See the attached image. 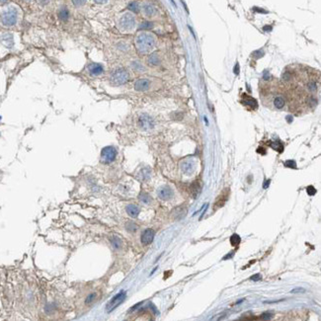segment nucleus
I'll use <instances>...</instances> for the list:
<instances>
[{
    "mask_svg": "<svg viewBox=\"0 0 321 321\" xmlns=\"http://www.w3.org/2000/svg\"><path fill=\"white\" fill-rule=\"evenodd\" d=\"M135 47L138 52L148 53L155 47V39L151 34L140 33L135 39Z\"/></svg>",
    "mask_w": 321,
    "mask_h": 321,
    "instance_id": "obj_1",
    "label": "nucleus"
},
{
    "mask_svg": "<svg viewBox=\"0 0 321 321\" xmlns=\"http://www.w3.org/2000/svg\"><path fill=\"white\" fill-rule=\"evenodd\" d=\"M130 74L125 68H118L112 73L111 75V83L115 86H120L127 83L129 81Z\"/></svg>",
    "mask_w": 321,
    "mask_h": 321,
    "instance_id": "obj_2",
    "label": "nucleus"
},
{
    "mask_svg": "<svg viewBox=\"0 0 321 321\" xmlns=\"http://www.w3.org/2000/svg\"><path fill=\"white\" fill-rule=\"evenodd\" d=\"M119 26L123 31H131L135 26V18L131 13H125L120 18Z\"/></svg>",
    "mask_w": 321,
    "mask_h": 321,
    "instance_id": "obj_3",
    "label": "nucleus"
},
{
    "mask_svg": "<svg viewBox=\"0 0 321 321\" xmlns=\"http://www.w3.org/2000/svg\"><path fill=\"white\" fill-rule=\"evenodd\" d=\"M137 123H138V127L142 130H150L155 126L154 120L147 114H141L140 116V118H138Z\"/></svg>",
    "mask_w": 321,
    "mask_h": 321,
    "instance_id": "obj_4",
    "label": "nucleus"
},
{
    "mask_svg": "<svg viewBox=\"0 0 321 321\" xmlns=\"http://www.w3.org/2000/svg\"><path fill=\"white\" fill-rule=\"evenodd\" d=\"M117 156V150L113 146H106L101 151V158L104 163H111L116 159Z\"/></svg>",
    "mask_w": 321,
    "mask_h": 321,
    "instance_id": "obj_5",
    "label": "nucleus"
},
{
    "mask_svg": "<svg viewBox=\"0 0 321 321\" xmlns=\"http://www.w3.org/2000/svg\"><path fill=\"white\" fill-rule=\"evenodd\" d=\"M1 21L5 26H13L17 22V12L14 9H9L5 11L1 16Z\"/></svg>",
    "mask_w": 321,
    "mask_h": 321,
    "instance_id": "obj_6",
    "label": "nucleus"
},
{
    "mask_svg": "<svg viewBox=\"0 0 321 321\" xmlns=\"http://www.w3.org/2000/svg\"><path fill=\"white\" fill-rule=\"evenodd\" d=\"M126 296H127L126 292H123V291L121 292H119L118 295H116L113 299L109 301V303L107 304V306H106L107 307V311L111 312L112 310H114L116 307H118L121 303H123V301L125 300V299H126Z\"/></svg>",
    "mask_w": 321,
    "mask_h": 321,
    "instance_id": "obj_7",
    "label": "nucleus"
},
{
    "mask_svg": "<svg viewBox=\"0 0 321 321\" xmlns=\"http://www.w3.org/2000/svg\"><path fill=\"white\" fill-rule=\"evenodd\" d=\"M157 195L158 197L163 200V201H168L170 199H172V197L174 195L173 190L169 186H162L158 189L157 191Z\"/></svg>",
    "mask_w": 321,
    "mask_h": 321,
    "instance_id": "obj_8",
    "label": "nucleus"
},
{
    "mask_svg": "<svg viewBox=\"0 0 321 321\" xmlns=\"http://www.w3.org/2000/svg\"><path fill=\"white\" fill-rule=\"evenodd\" d=\"M154 235H155V232H154L153 229H145L144 232L141 233V237H140V241L142 243V245H148L150 244L153 239H154Z\"/></svg>",
    "mask_w": 321,
    "mask_h": 321,
    "instance_id": "obj_9",
    "label": "nucleus"
},
{
    "mask_svg": "<svg viewBox=\"0 0 321 321\" xmlns=\"http://www.w3.org/2000/svg\"><path fill=\"white\" fill-rule=\"evenodd\" d=\"M149 87H150V80L145 79V78L138 79L135 81V83H134V89L137 91H140V92H144V91L148 90Z\"/></svg>",
    "mask_w": 321,
    "mask_h": 321,
    "instance_id": "obj_10",
    "label": "nucleus"
},
{
    "mask_svg": "<svg viewBox=\"0 0 321 321\" xmlns=\"http://www.w3.org/2000/svg\"><path fill=\"white\" fill-rule=\"evenodd\" d=\"M228 197H229V189H225V190L223 191L222 194L219 195L218 197V199H216V201H215V210H216V208H221V207L224 206V204L226 203Z\"/></svg>",
    "mask_w": 321,
    "mask_h": 321,
    "instance_id": "obj_11",
    "label": "nucleus"
},
{
    "mask_svg": "<svg viewBox=\"0 0 321 321\" xmlns=\"http://www.w3.org/2000/svg\"><path fill=\"white\" fill-rule=\"evenodd\" d=\"M181 169L185 174L190 175L195 171V163L193 160H185L181 163Z\"/></svg>",
    "mask_w": 321,
    "mask_h": 321,
    "instance_id": "obj_12",
    "label": "nucleus"
},
{
    "mask_svg": "<svg viewBox=\"0 0 321 321\" xmlns=\"http://www.w3.org/2000/svg\"><path fill=\"white\" fill-rule=\"evenodd\" d=\"M103 70H104L103 66L99 63H90L88 65V71L93 76L100 75L103 72Z\"/></svg>",
    "mask_w": 321,
    "mask_h": 321,
    "instance_id": "obj_13",
    "label": "nucleus"
},
{
    "mask_svg": "<svg viewBox=\"0 0 321 321\" xmlns=\"http://www.w3.org/2000/svg\"><path fill=\"white\" fill-rule=\"evenodd\" d=\"M142 11H144V13L146 17H153L156 14L157 9L155 8V6L150 4V3H145L142 6Z\"/></svg>",
    "mask_w": 321,
    "mask_h": 321,
    "instance_id": "obj_14",
    "label": "nucleus"
},
{
    "mask_svg": "<svg viewBox=\"0 0 321 321\" xmlns=\"http://www.w3.org/2000/svg\"><path fill=\"white\" fill-rule=\"evenodd\" d=\"M126 211L127 212V215L131 216V218H137L138 214H140V210L137 204H129V206H127Z\"/></svg>",
    "mask_w": 321,
    "mask_h": 321,
    "instance_id": "obj_15",
    "label": "nucleus"
},
{
    "mask_svg": "<svg viewBox=\"0 0 321 321\" xmlns=\"http://www.w3.org/2000/svg\"><path fill=\"white\" fill-rule=\"evenodd\" d=\"M147 63L149 65H152V66H156L160 63V57L158 56L157 53H151L148 59H147Z\"/></svg>",
    "mask_w": 321,
    "mask_h": 321,
    "instance_id": "obj_16",
    "label": "nucleus"
},
{
    "mask_svg": "<svg viewBox=\"0 0 321 321\" xmlns=\"http://www.w3.org/2000/svg\"><path fill=\"white\" fill-rule=\"evenodd\" d=\"M243 103H244L246 106H249L250 108H252V109H256L257 106H258L256 100H255L254 98H252V97H249V96H245Z\"/></svg>",
    "mask_w": 321,
    "mask_h": 321,
    "instance_id": "obj_17",
    "label": "nucleus"
},
{
    "mask_svg": "<svg viewBox=\"0 0 321 321\" xmlns=\"http://www.w3.org/2000/svg\"><path fill=\"white\" fill-rule=\"evenodd\" d=\"M200 189H201V186H200L199 181H195L194 183L191 185V193H192V196L194 199L197 198V196H198V194L200 193Z\"/></svg>",
    "mask_w": 321,
    "mask_h": 321,
    "instance_id": "obj_18",
    "label": "nucleus"
},
{
    "mask_svg": "<svg viewBox=\"0 0 321 321\" xmlns=\"http://www.w3.org/2000/svg\"><path fill=\"white\" fill-rule=\"evenodd\" d=\"M140 178L141 180H144V181L148 180L150 178V169L147 168V167L142 168L140 170Z\"/></svg>",
    "mask_w": 321,
    "mask_h": 321,
    "instance_id": "obj_19",
    "label": "nucleus"
},
{
    "mask_svg": "<svg viewBox=\"0 0 321 321\" xmlns=\"http://www.w3.org/2000/svg\"><path fill=\"white\" fill-rule=\"evenodd\" d=\"M138 199H140V202H142L145 204H150V202H151V198H150V196L148 194H146V193H141L140 197H138Z\"/></svg>",
    "mask_w": 321,
    "mask_h": 321,
    "instance_id": "obj_20",
    "label": "nucleus"
},
{
    "mask_svg": "<svg viewBox=\"0 0 321 321\" xmlns=\"http://www.w3.org/2000/svg\"><path fill=\"white\" fill-rule=\"evenodd\" d=\"M274 105L277 109H282L285 106V100L283 97H277L274 100Z\"/></svg>",
    "mask_w": 321,
    "mask_h": 321,
    "instance_id": "obj_21",
    "label": "nucleus"
},
{
    "mask_svg": "<svg viewBox=\"0 0 321 321\" xmlns=\"http://www.w3.org/2000/svg\"><path fill=\"white\" fill-rule=\"evenodd\" d=\"M270 145H271V147L274 148L275 150H277V151L283 152V150H284V145H283V144H282V142H280V141L271 142Z\"/></svg>",
    "mask_w": 321,
    "mask_h": 321,
    "instance_id": "obj_22",
    "label": "nucleus"
},
{
    "mask_svg": "<svg viewBox=\"0 0 321 321\" xmlns=\"http://www.w3.org/2000/svg\"><path fill=\"white\" fill-rule=\"evenodd\" d=\"M240 241H241V238L238 234H233L230 237V244L232 246H238L240 244Z\"/></svg>",
    "mask_w": 321,
    "mask_h": 321,
    "instance_id": "obj_23",
    "label": "nucleus"
},
{
    "mask_svg": "<svg viewBox=\"0 0 321 321\" xmlns=\"http://www.w3.org/2000/svg\"><path fill=\"white\" fill-rule=\"evenodd\" d=\"M59 17L60 20H63V21H66L67 19L69 18V12H68V10H67V9H65V8H63V9H61V10L59 11Z\"/></svg>",
    "mask_w": 321,
    "mask_h": 321,
    "instance_id": "obj_24",
    "label": "nucleus"
},
{
    "mask_svg": "<svg viewBox=\"0 0 321 321\" xmlns=\"http://www.w3.org/2000/svg\"><path fill=\"white\" fill-rule=\"evenodd\" d=\"M111 243H112V245H113L116 249L121 248V246H122V241H121V239H120L119 237H117V236H114L113 238L111 239Z\"/></svg>",
    "mask_w": 321,
    "mask_h": 321,
    "instance_id": "obj_25",
    "label": "nucleus"
},
{
    "mask_svg": "<svg viewBox=\"0 0 321 321\" xmlns=\"http://www.w3.org/2000/svg\"><path fill=\"white\" fill-rule=\"evenodd\" d=\"M127 8L134 13H137L138 11H140V5L137 4V2H131L129 4V6H127Z\"/></svg>",
    "mask_w": 321,
    "mask_h": 321,
    "instance_id": "obj_26",
    "label": "nucleus"
},
{
    "mask_svg": "<svg viewBox=\"0 0 321 321\" xmlns=\"http://www.w3.org/2000/svg\"><path fill=\"white\" fill-rule=\"evenodd\" d=\"M131 66H133L134 70H137V71H144L145 70L144 65L138 63V61H133V64H131Z\"/></svg>",
    "mask_w": 321,
    "mask_h": 321,
    "instance_id": "obj_27",
    "label": "nucleus"
},
{
    "mask_svg": "<svg viewBox=\"0 0 321 321\" xmlns=\"http://www.w3.org/2000/svg\"><path fill=\"white\" fill-rule=\"evenodd\" d=\"M153 27V24L151 22H148V21H145L144 23H141L140 26V30H149L151 29Z\"/></svg>",
    "mask_w": 321,
    "mask_h": 321,
    "instance_id": "obj_28",
    "label": "nucleus"
},
{
    "mask_svg": "<svg viewBox=\"0 0 321 321\" xmlns=\"http://www.w3.org/2000/svg\"><path fill=\"white\" fill-rule=\"evenodd\" d=\"M126 227H127V229L130 231V232H134V231L137 230V226L135 225L133 222H131V221H130V222H127V225H126Z\"/></svg>",
    "mask_w": 321,
    "mask_h": 321,
    "instance_id": "obj_29",
    "label": "nucleus"
},
{
    "mask_svg": "<svg viewBox=\"0 0 321 321\" xmlns=\"http://www.w3.org/2000/svg\"><path fill=\"white\" fill-rule=\"evenodd\" d=\"M95 299H96V293H95V292H92V293H90V295H89V296L86 297L85 303H86V304H90V303H92V302H93V301L95 300Z\"/></svg>",
    "mask_w": 321,
    "mask_h": 321,
    "instance_id": "obj_30",
    "label": "nucleus"
},
{
    "mask_svg": "<svg viewBox=\"0 0 321 321\" xmlns=\"http://www.w3.org/2000/svg\"><path fill=\"white\" fill-rule=\"evenodd\" d=\"M284 165L288 168H293V169L296 168V163L295 160H287L284 163Z\"/></svg>",
    "mask_w": 321,
    "mask_h": 321,
    "instance_id": "obj_31",
    "label": "nucleus"
},
{
    "mask_svg": "<svg viewBox=\"0 0 321 321\" xmlns=\"http://www.w3.org/2000/svg\"><path fill=\"white\" fill-rule=\"evenodd\" d=\"M306 191H307V194L309 196H314L316 194V189L313 186H308L307 189H306Z\"/></svg>",
    "mask_w": 321,
    "mask_h": 321,
    "instance_id": "obj_32",
    "label": "nucleus"
},
{
    "mask_svg": "<svg viewBox=\"0 0 321 321\" xmlns=\"http://www.w3.org/2000/svg\"><path fill=\"white\" fill-rule=\"evenodd\" d=\"M85 2H86V0H72L73 5H74V6H77V7L84 5V4H85Z\"/></svg>",
    "mask_w": 321,
    "mask_h": 321,
    "instance_id": "obj_33",
    "label": "nucleus"
},
{
    "mask_svg": "<svg viewBox=\"0 0 321 321\" xmlns=\"http://www.w3.org/2000/svg\"><path fill=\"white\" fill-rule=\"evenodd\" d=\"M253 56L256 57V59H260L261 56H264V52H263L262 49H259V51H256L253 52Z\"/></svg>",
    "mask_w": 321,
    "mask_h": 321,
    "instance_id": "obj_34",
    "label": "nucleus"
},
{
    "mask_svg": "<svg viewBox=\"0 0 321 321\" xmlns=\"http://www.w3.org/2000/svg\"><path fill=\"white\" fill-rule=\"evenodd\" d=\"M308 89H309V90H310L311 92L316 91V90H317V85H316V83H315V82L309 83V84H308Z\"/></svg>",
    "mask_w": 321,
    "mask_h": 321,
    "instance_id": "obj_35",
    "label": "nucleus"
},
{
    "mask_svg": "<svg viewBox=\"0 0 321 321\" xmlns=\"http://www.w3.org/2000/svg\"><path fill=\"white\" fill-rule=\"evenodd\" d=\"M261 279H262L261 274H256V275H254V276L251 277V280L254 281V282H258V281H260Z\"/></svg>",
    "mask_w": 321,
    "mask_h": 321,
    "instance_id": "obj_36",
    "label": "nucleus"
},
{
    "mask_svg": "<svg viewBox=\"0 0 321 321\" xmlns=\"http://www.w3.org/2000/svg\"><path fill=\"white\" fill-rule=\"evenodd\" d=\"M271 317H272V313H271V312H264V313L262 314L261 318H262V319H270Z\"/></svg>",
    "mask_w": 321,
    "mask_h": 321,
    "instance_id": "obj_37",
    "label": "nucleus"
},
{
    "mask_svg": "<svg viewBox=\"0 0 321 321\" xmlns=\"http://www.w3.org/2000/svg\"><path fill=\"white\" fill-rule=\"evenodd\" d=\"M305 289H302V288H296V289H293L292 291L291 292L292 293H299V292H304Z\"/></svg>",
    "mask_w": 321,
    "mask_h": 321,
    "instance_id": "obj_38",
    "label": "nucleus"
},
{
    "mask_svg": "<svg viewBox=\"0 0 321 321\" xmlns=\"http://www.w3.org/2000/svg\"><path fill=\"white\" fill-rule=\"evenodd\" d=\"M254 11H257V12H260V13H264V14H266V13H268V12H267V11H265L264 9H260V8H257V7H255V8L253 9Z\"/></svg>",
    "mask_w": 321,
    "mask_h": 321,
    "instance_id": "obj_39",
    "label": "nucleus"
},
{
    "mask_svg": "<svg viewBox=\"0 0 321 321\" xmlns=\"http://www.w3.org/2000/svg\"><path fill=\"white\" fill-rule=\"evenodd\" d=\"M289 75H291V74H289V72H286L285 74H284V76H283V79H284V80H289V79H291V76H289Z\"/></svg>",
    "mask_w": 321,
    "mask_h": 321,
    "instance_id": "obj_40",
    "label": "nucleus"
},
{
    "mask_svg": "<svg viewBox=\"0 0 321 321\" xmlns=\"http://www.w3.org/2000/svg\"><path fill=\"white\" fill-rule=\"evenodd\" d=\"M234 73H235V74H239V64L237 63L236 65H235V67H234Z\"/></svg>",
    "mask_w": 321,
    "mask_h": 321,
    "instance_id": "obj_41",
    "label": "nucleus"
},
{
    "mask_svg": "<svg viewBox=\"0 0 321 321\" xmlns=\"http://www.w3.org/2000/svg\"><path fill=\"white\" fill-rule=\"evenodd\" d=\"M94 1L96 3H98V4H104V3L108 2V0H94Z\"/></svg>",
    "mask_w": 321,
    "mask_h": 321,
    "instance_id": "obj_42",
    "label": "nucleus"
},
{
    "mask_svg": "<svg viewBox=\"0 0 321 321\" xmlns=\"http://www.w3.org/2000/svg\"><path fill=\"white\" fill-rule=\"evenodd\" d=\"M264 79H265V80L270 79V74H268V71H265V72H264Z\"/></svg>",
    "mask_w": 321,
    "mask_h": 321,
    "instance_id": "obj_43",
    "label": "nucleus"
},
{
    "mask_svg": "<svg viewBox=\"0 0 321 321\" xmlns=\"http://www.w3.org/2000/svg\"><path fill=\"white\" fill-rule=\"evenodd\" d=\"M271 30H272V27H268V26H266V27H264V31H271Z\"/></svg>",
    "mask_w": 321,
    "mask_h": 321,
    "instance_id": "obj_44",
    "label": "nucleus"
},
{
    "mask_svg": "<svg viewBox=\"0 0 321 321\" xmlns=\"http://www.w3.org/2000/svg\"><path fill=\"white\" fill-rule=\"evenodd\" d=\"M269 185H270V180H268V181H266V184L264 185V188L266 189V188H268V186H269Z\"/></svg>",
    "mask_w": 321,
    "mask_h": 321,
    "instance_id": "obj_45",
    "label": "nucleus"
},
{
    "mask_svg": "<svg viewBox=\"0 0 321 321\" xmlns=\"http://www.w3.org/2000/svg\"><path fill=\"white\" fill-rule=\"evenodd\" d=\"M287 119H288V122H289V123H292V118L291 117V116H288Z\"/></svg>",
    "mask_w": 321,
    "mask_h": 321,
    "instance_id": "obj_46",
    "label": "nucleus"
},
{
    "mask_svg": "<svg viewBox=\"0 0 321 321\" xmlns=\"http://www.w3.org/2000/svg\"><path fill=\"white\" fill-rule=\"evenodd\" d=\"M7 0H0V3H5Z\"/></svg>",
    "mask_w": 321,
    "mask_h": 321,
    "instance_id": "obj_47",
    "label": "nucleus"
}]
</instances>
